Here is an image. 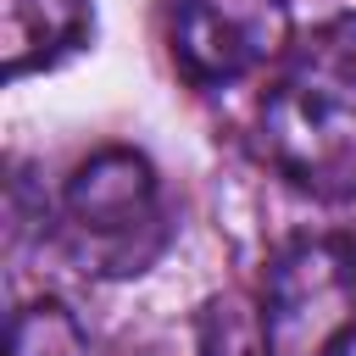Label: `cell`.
<instances>
[{
    "mask_svg": "<svg viewBox=\"0 0 356 356\" xmlns=\"http://www.w3.org/2000/svg\"><path fill=\"white\" fill-rule=\"evenodd\" d=\"M256 156L312 200H356V17L328 22L261 95Z\"/></svg>",
    "mask_w": 356,
    "mask_h": 356,
    "instance_id": "6da1fadb",
    "label": "cell"
},
{
    "mask_svg": "<svg viewBox=\"0 0 356 356\" xmlns=\"http://www.w3.org/2000/svg\"><path fill=\"white\" fill-rule=\"evenodd\" d=\"M61 228L89 273L111 278L145 273L167 245V206L156 167L128 145L95 150L89 161L72 167L61 189Z\"/></svg>",
    "mask_w": 356,
    "mask_h": 356,
    "instance_id": "7a4b0ae2",
    "label": "cell"
},
{
    "mask_svg": "<svg viewBox=\"0 0 356 356\" xmlns=\"http://www.w3.org/2000/svg\"><path fill=\"white\" fill-rule=\"evenodd\" d=\"M267 356H350L356 350V239L300 234L289 239L261 284Z\"/></svg>",
    "mask_w": 356,
    "mask_h": 356,
    "instance_id": "3957f363",
    "label": "cell"
},
{
    "mask_svg": "<svg viewBox=\"0 0 356 356\" xmlns=\"http://www.w3.org/2000/svg\"><path fill=\"white\" fill-rule=\"evenodd\" d=\"M289 33V0H167V50L195 89H222L284 61Z\"/></svg>",
    "mask_w": 356,
    "mask_h": 356,
    "instance_id": "277c9868",
    "label": "cell"
},
{
    "mask_svg": "<svg viewBox=\"0 0 356 356\" xmlns=\"http://www.w3.org/2000/svg\"><path fill=\"white\" fill-rule=\"evenodd\" d=\"M95 28L89 0H6L0 6V50L6 78H28L39 67H56L67 50H78Z\"/></svg>",
    "mask_w": 356,
    "mask_h": 356,
    "instance_id": "5b68a950",
    "label": "cell"
},
{
    "mask_svg": "<svg viewBox=\"0 0 356 356\" xmlns=\"http://www.w3.org/2000/svg\"><path fill=\"white\" fill-rule=\"evenodd\" d=\"M11 356H95V339L67 300L44 295L11 317Z\"/></svg>",
    "mask_w": 356,
    "mask_h": 356,
    "instance_id": "8992f818",
    "label": "cell"
},
{
    "mask_svg": "<svg viewBox=\"0 0 356 356\" xmlns=\"http://www.w3.org/2000/svg\"><path fill=\"white\" fill-rule=\"evenodd\" d=\"M195 356H267L256 306H245L239 295L206 300L200 323H195Z\"/></svg>",
    "mask_w": 356,
    "mask_h": 356,
    "instance_id": "52a82bcc",
    "label": "cell"
}]
</instances>
